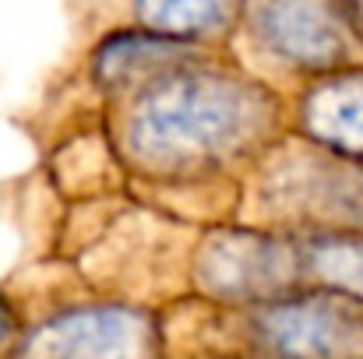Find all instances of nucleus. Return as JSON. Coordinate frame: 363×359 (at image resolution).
I'll return each mask as SVG.
<instances>
[{
	"label": "nucleus",
	"mask_w": 363,
	"mask_h": 359,
	"mask_svg": "<svg viewBox=\"0 0 363 359\" xmlns=\"http://www.w3.org/2000/svg\"><path fill=\"white\" fill-rule=\"evenodd\" d=\"M296 278H303L300 246L289 250L264 233H223L205 253V285L230 300H279Z\"/></svg>",
	"instance_id": "20e7f679"
},
{
	"label": "nucleus",
	"mask_w": 363,
	"mask_h": 359,
	"mask_svg": "<svg viewBox=\"0 0 363 359\" xmlns=\"http://www.w3.org/2000/svg\"><path fill=\"white\" fill-rule=\"evenodd\" d=\"M261 117L264 99L247 81L177 67L148 81L127 123V141L145 166L201 169L237 152Z\"/></svg>",
	"instance_id": "f257e3e1"
},
{
	"label": "nucleus",
	"mask_w": 363,
	"mask_h": 359,
	"mask_svg": "<svg viewBox=\"0 0 363 359\" xmlns=\"http://www.w3.org/2000/svg\"><path fill=\"white\" fill-rule=\"evenodd\" d=\"M233 14H237V7H230V4H194V0L134 7V18L141 21V28L166 35L173 42H184V46H191L194 39L216 35L219 28L230 25Z\"/></svg>",
	"instance_id": "1a4fd4ad"
},
{
	"label": "nucleus",
	"mask_w": 363,
	"mask_h": 359,
	"mask_svg": "<svg viewBox=\"0 0 363 359\" xmlns=\"http://www.w3.org/2000/svg\"><path fill=\"white\" fill-rule=\"evenodd\" d=\"M155 321L134 307H78L46 317L14 359H155Z\"/></svg>",
	"instance_id": "7ed1b4c3"
},
{
	"label": "nucleus",
	"mask_w": 363,
	"mask_h": 359,
	"mask_svg": "<svg viewBox=\"0 0 363 359\" xmlns=\"http://www.w3.org/2000/svg\"><path fill=\"white\" fill-rule=\"evenodd\" d=\"M184 60H191V46L134 25L99 39V46L92 50V78L99 89L121 92L184 67Z\"/></svg>",
	"instance_id": "423d86ee"
},
{
	"label": "nucleus",
	"mask_w": 363,
	"mask_h": 359,
	"mask_svg": "<svg viewBox=\"0 0 363 359\" xmlns=\"http://www.w3.org/2000/svg\"><path fill=\"white\" fill-rule=\"evenodd\" d=\"M339 11V18H342V25L346 28H353L357 35L363 39V4H350V7H335Z\"/></svg>",
	"instance_id": "9d476101"
},
{
	"label": "nucleus",
	"mask_w": 363,
	"mask_h": 359,
	"mask_svg": "<svg viewBox=\"0 0 363 359\" xmlns=\"http://www.w3.org/2000/svg\"><path fill=\"white\" fill-rule=\"evenodd\" d=\"M250 328L272 359H353L363 346V303L325 289L279 296L254 314Z\"/></svg>",
	"instance_id": "f03ea898"
},
{
	"label": "nucleus",
	"mask_w": 363,
	"mask_h": 359,
	"mask_svg": "<svg viewBox=\"0 0 363 359\" xmlns=\"http://www.w3.org/2000/svg\"><path fill=\"white\" fill-rule=\"evenodd\" d=\"M11 328H14V321H11V314H7V307L0 303V346L7 342V335H11Z\"/></svg>",
	"instance_id": "9b49d317"
},
{
	"label": "nucleus",
	"mask_w": 363,
	"mask_h": 359,
	"mask_svg": "<svg viewBox=\"0 0 363 359\" xmlns=\"http://www.w3.org/2000/svg\"><path fill=\"white\" fill-rule=\"evenodd\" d=\"M303 275L318 278L325 292L363 303V237L346 229H321L300 243Z\"/></svg>",
	"instance_id": "6e6552de"
},
{
	"label": "nucleus",
	"mask_w": 363,
	"mask_h": 359,
	"mask_svg": "<svg viewBox=\"0 0 363 359\" xmlns=\"http://www.w3.org/2000/svg\"><path fill=\"white\" fill-rule=\"evenodd\" d=\"M300 127L342 159L363 162V71L318 81L300 103Z\"/></svg>",
	"instance_id": "0eeeda50"
},
{
	"label": "nucleus",
	"mask_w": 363,
	"mask_h": 359,
	"mask_svg": "<svg viewBox=\"0 0 363 359\" xmlns=\"http://www.w3.org/2000/svg\"><path fill=\"white\" fill-rule=\"evenodd\" d=\"M254 39L282 64L328 71L346 57V25L325 4H257L247 11Z\"/></svg>",
	"instance_id": "39448f33"
}]
</instances>
